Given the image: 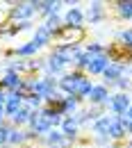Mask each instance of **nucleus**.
Returning <instances> with one entry per match:
<instances>
[{"mask_svg":"<svg viewBox=\"0 0 132 148\" xmlns=\"http://www.w3.org/2000/svg\"><path fill=\"white\" fill-rule=\"evenodd\" d=\"M68 21H71V23H73V21H80V14H77V12H71V14H68Z\"/></svg>","mask_w":132,"mask_h":148,"instance_id":"1","label":"nucleus"},{"mask_svg":"<svg viewBox=\"0 0 132 148\" xmlns=\"http://www.w3.org/2000/svg\"><path fill=\"white\" fill-rule=\"evenodd\" d=\"M2 139H5V134H2V132H0V141H2Z\"/></svg>","mask_w":132,"mask_h":148,"instance_id":"2","label":"nucleus"}]
</instances>
